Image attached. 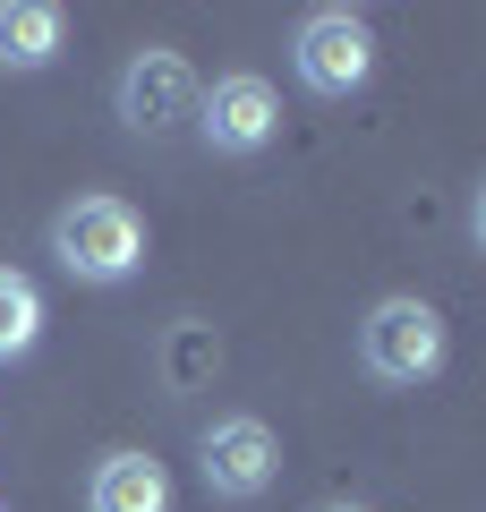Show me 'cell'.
<instances>
[{
  "label": "cell",
  "instance_id": "obj_1",
  "mask_svg": "<svg viewBox=\"0 0 486 512\" xmlns=\"http://www.w3.org/2000/svg\"><path fill=\"white\" fill-rule=\"evenodd\" d=\"M52 256H60V274L111 291L145 265V214L128 197H69L52 214Z\"/></svg>",
  "mask_w": 486,
  "mask_h": 512
},
{
  "label": "cell",
  "instance_id": "obj_2",
  "mask_svg": "<svg viewBox=\"0 0 486 512\" xmlns=\"http://www.w3.org/2000/svg\"><path fill=\"white\" fill-rule=\"evenodd\" d=\"M290 69H299L307 94L342 103V94H359L376 77V26L359 9H307L299 35H290Z\"/></svg>",
  "mask_w": 486,
  "mask_h": 512
},
{
  "label": "cell",
  "instance_id": "obj_3",
  "mask_svg": "<svg viewBox=\"0 0 486 512\" xmlns=\"http://www.w3.org/2000/svg\"><path fill=\"white\" fill-rule=\"evenodd\" d=\"M444 350H452V333L427 299H376L359 325V367L376 384H427L444 367Z\"/></svg>",
  "mask_w": 486,
  "mask_h": 512
},
{
  "label": "cell",
  "instance_id": "obj_4",
  "mask_svg": "<svg viewBox=\"0 0 486 512\" xmlns=\"http://www.w3.org/2000/svg\"><path fill=\"white\" fill-rule=\"evenodd\" d=\"M197 478L222 504H256V495L282 478V436H273L256 410H231V419H214L197 436Z\"/></svg>",
  "mask_w": 486,
  "mask_h": 512
},
{
  "label": "cell",
  "instance_id": "obj_5",
  "mask_svg": "<svg viewBox=\"0 0 486 512\" xmlns=\"http://www.w3.org/2000/svg\"><path fill=\"white\" fill-rule=\"evenodd\" d=\"M197 69H188L171 43H145V52H128L120 86H111V103H120V120L137 128V137H171V128L197 120Z\"/></svg>",
  "mask_w": 486,
  "mask_h": 512
},
{
  "label": "cell",
  "instance_id": "obj_6",
  "mask_svg": "<svg viewBox=\"0 0 486 512\" xmlns=\"http://www.w3.org/2000/svg\"><path fill=\"white\" fill-rule=\"evenodd\" d=\"M197 137L214 154H265L282 137V94L265 86L256 69H231L197 94Z\"/></svg>",
  "mask_w": 486,
  "mask_h": 512
},
{
  "label": "cell",
  "instance_id": "obj_7",
  "mask_svg": "<svg viewBox=\"0 0 486 512\" xmlns=\"http://www.w3.org/2000/svg\"><path fill=\"white\" fill-rule=\"evenodd\" d=\"M86 512H171V470L154 453H103L86 478Z\"/></svg>",
  "mask_w": 486,
  "mask_h": 512
},
{
  "label": "cell",
  "instance_id": "obj_8",
  "mask_svg": "<svg viewBox=\"0 0 486 512\" xmlns=\"http://www.w3.org/2000/svg\"><path fill=\"white\" fill-rule=\"evenodd\" d=\"M60 43H69V9L60 0H0V69L35 77L60 60Z\"/></svg>",
  "mask_w": 486,
  "mask_h": 512
},
{
  "label": "cell",
  "instance_id": "obj_9",
  "mask_svg": "<svg viewBox=\"0 0 486 512\" xmlns=\"http://www.w3.org/2000/svg\"><path fill=\"white\" fill-rule=\"evenodd\" d=\"M35 342H43V291H35V274L0 265V367L26 359Z\"/></svg>",
  "mask_w": 486,
  "mask_h": 512
},
{
  "label": "cell",
  "instance_id": "obj_10",
  "mask_svg": "<svg viewBox=\"0 0 486 512\" xmlns=\"http://www.w3.org/2000/svg\"><path fill=\"white\" fill-rule=\"evenodd\" d=\"M205 367H222V342L205 325H180V333H171V384H197Z\"/></svg>",
  "mask_w": 486,
  "mask_h": 512
},
{
  "label": "cell",
  "instance_id": "obj_11",
  "mask_svg": "<svg viewBox=\"0 0 486 512\" xmlns=\"http://www.w3.org/2000/svg\"><path fill=\"white\" fill-rule=\"evenodd\" d=\"M324 512H367V504H324Z\"/></svg>",
  "mask_w": 486,
  "mask_h": 512
}]
</instances>
